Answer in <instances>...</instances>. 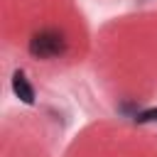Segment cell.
Here are the masks:
<instances>
[{
    "label": "cell",
    "mask_w": 157,
    "mask_h": 157,
    "mask_svg": "<svg viewBox=\"0 0 157 157\" xmlns=\"http://www.w3.org/2000/svg\"><path fill=\"white\" fill-rule=\"evenodd\" d=\"M29 52L37 59H54L66 52V39L59 29H42L29 39Z\"/></svg>",
    "instance_id": "cell-1"
},
{
    "label": "cell",
    "mask_w": 157,
    "mask_h": 157,
    "mask_svg": "<svg viewBox=\"0 0 157 157\" xmlns=\"http://www.w3.org/2000/svg\"><path fill=\"white\" fill-rule=\"evenodd\" d=\"M12 91H15V96L22 101V103H34V88L29 86V81L25 78V74L22 71H17L15 76H12Z\"/></svg>",
    "instance_id": "cell-2"
},
{
    "label": "cell",
    "mask_w": 157,
    "mask_h": 157,
    "mask_svg": "<svg viewBox=\"0 0 157 157\" xmlns=\"http://www.w3.org/2000/svg\"><path fill=\"white\" fill-rule=\"evenodd\" d=\"M137 120H140V123H157V108L140 113V115H137Z\"/></svg>",
    "instance_id": "cell-3"
}]
</instances>
